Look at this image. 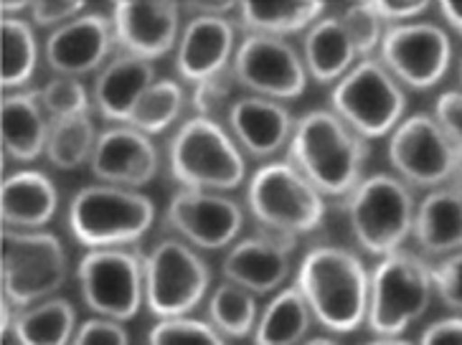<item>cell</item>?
<instances>
[{"instance_id": "4316f807", "label": "cell", "mask_w": 462, "mask_h": 345, "mask_svg": "<svg viewBox=\"0 0 462 345\" xmlns=\"http://www.w3.org/2000/svg\"><path fill=\"white\" fill-rule=\"evenodd\" d=\"M326 14V3L308 0V3H239L236 8V26L245 33L287 39L292 33H302L315 26Z\"/></svg>"}, {"instance_id": "8d00e7d4", "label": "cell", "mask_w": 462, "mask_h": 345, "mask_svg": "<svg viewBox=\"0 0 462 345\" xmlns=\"http://www.w3.org/2000/svg\"><path fill=\"white\" fill-rule=\"evenodd\" d=\"M239 84L234 79L231 69L221 71L217 77H208L204 82L193 84V95H190V104L196 114L201 117H214L217 120L218 110H229L231 107V95Z\"/></svg>"}, {"instance_id": "7c38bea8", "label": "cell", "mask_w": 462, "mask_h": 345, "mask_svg": "<svg viewBox=\"0 0 462 345\" xmlns=\"http://www.w3.org/2000/svg\"><path fill=\"white\" fill-rule=\"evenodd\" d=\"M389 163L407 186L424 191L442 188L457 178L462 152L442 132L432 114L404 117L389 138Z\"/></svg>"}, {"instance_id": "3957f363", "label": "cell", "mask_w": 462, "mask_h": 345, "mask_svg": "<svg viewBox=\"0 0 462 345\" xmlns=\"http://www.w3.org/2000/svg\"><path fill=\"white\" fill-rule=\"evenodd\" d=\"M168 168L176 183L196 191H234L246 178V160L231 132L214 117L193 114L168 145Z\"/></svg>"}, {"instance_id": "277c9868", "label": "cell", "mask_w": 462, "mask_h": 345, "mask_svg": "<svg viewBox=\"0 0 462 345\" xmlns=\"http://www.w3.org/2000/svg\"><path fill=\"white\" fill-rule=\"evenodd\" d=\"M71 236L87 249L137 244L155 223V204L140 191L95 183L71 195L67 211Z\"/></svg>"}, {"instance_id": "ba28073f", "label": "cell", "mask_w": 462, "mask_h": 345, "mask_svg": "<svg viewBox=\"0 0 462 345\" xmlns=\"http://www.w3.org/2000/svg\"><path fill=\"white\" fill-rule=\"evenodd\" d=\"M330 104L364 140L392 135L404 120L407 92L379 59H361L330 92Z\"/></svg>"}, {"instance_id": "5bb4252c", "label": "cell", "mask_w": 462, "mask_h": 345, "mask_svg": "<svg viewBox=\"0 0 462 345\" xmlns=\"http://www.w3.org/2000/svg\"><path fill=\"white\" fill-rule=\"evenodd\" d=\"M231 74L249 95L277 102L302 97L308 89V69L302 54L292 43L274 36L246 33L234 51Z\"/></svg>"}, {"instance_id": "2e32d148", "label": "cell", "mask_w": 462, "mask_h": 345, "mask_svg": "<svg viewBox=\"0 0 462 345\" xmlns=\"http://www.w3.org/2000/svg\"><path fill=\"white\" fill-rule=\"evenodd\" d=\"M298 251V239L259 232L234 241L221 262V275L252 295H273L282 290L292 272V257Z\"/></svg>"}, {"instance_id": "f546056e", "label": "cell", "mask_w": 462, "mask_h": 345, "mask_svg": "<svg viewBox=\"0 0 462 345\" xmlns=\"http://www.w3.org/2000/svg\"><path fill=\"white\" fill-rule=\"evenodd\" d=\"M0 54H3V92L26 89L39 67V41L33 23L21 15H0Z\"/></svg>"}, {"instance_id": "60d3db41", "label": "cell", "mask_w": 462, "mask_h": 345, "mask_svg": "<svg viewBox=\"0 0 462 345\" xmlns=\"http://www.w3.org/2000/svg\"><path fill=\"white\" fill-rule=\"evenodd\" d=\"M437 124L442 127V132L448 135L457 150L462 152V89H449L442 92L435 102V114Z\"/></svg>"}, {"instance_id": "1f68e13d", "label": "cell", "mask_w": 462, "mask_h": 345, "mask_svg": "<svg viewBox=\"0 0 462 345\" xmlns=\"http://www.w3.org/2000/svg\"><path fill=\"white\" fill-rule=\"evenodd\" d=\"M97 140L99 132L92 114L54 120L46 142V160L56 170H77L84 163H92Z\"/></svg>"}, {"instance_id": "7a4b0ae2", "label": "cell", "mask_w": 462, "mask_h": 345, "mask_svg": "<svg viewBox=\"0 0 462 345\" xmlns=\"http://www.w3.org/2000/svg\"><path fill=\"white\" fill-rule=\"evenodd\" d=\"M368 279L371 275L354 251L323 244L302 257L295 287L326 331L354 332L366 322Z\"/></svg>"}, {"instance_id": "e575fe53", "label": "cell", "mask_w": 462, "mask_h": 345, "mask_svg": "<svg viewBox=\"0 0 462 345\" xmlns=\"http://www.w3.org/2000/svg\"><path fill=\"white\" fill-rule=\"evenodd\" d=\"M148 345H226V338L208 322L196 318H168L152 325Z\"/></svg>"}, {"instance_id": "836d02e7", "label": "cell", "mask_w": 462, "mask_h": 345, "mask_svg": "<svg viewBox=\"0 0 462 345\" xmlns=\"http://www.w3.org/2000/svg\"><path fill=\"white\" fill-rule=\"evenodd\" d=\"M42 102L51 123L82 117V114L92 112V97H89L87 86L74 77H51L42 86Z\"/></svg>"}, {"instance_id": "e0dca14e", "label": "cell", "mask_w": 462, "mask_h": 345, "mask_svg": "<svg viewBox=\"0 0 462 345\" xmlns=\"http://www.w3.org/2000/svg\"><path fill=\"white\" fill-rule=\"evenodd\" d=\"M89 166L99 183L140 191L158 176L161 152L145 132L127 124H112L99 132Z\"/></svg>"}, {"instance_id": "d6a6232c", "label": "cell", "mask_w": 462, "mask_h": 345, "mask_svg": "<svg viewBox=\"0 0 462 345\" xmlns=\"http://www.w3.org/2000/svg\"><path fill=\"white\" fill-rule=\"evenodd\" d=\"M186 89L176 79H158L140 97L127 120V127H135L145 135H161L180 120L186 110Z\"/></svg>"}, {"instance_id": "c3c4849f", "label": "cell", "mask_w": 462, "mask_h": 345, "mask_svg": "<svg viewBox=\"0 0 462 345\" xmlns=\"http://www.w3.org/2000/svg\"><path fill=\"white\" fill-rule=\"evenodd\" d=\"M300 345H340L338 340H333V338H310V340H302Z\"/></svg>"}, {"instance_id": "44dd1931", "label": "cell", "mask_w": 462, "mask_h": 345, "mask_svg": "<svg viewBox=\"0 0 462 345\" xmlns=\"http://www.w3.org/2000/svg\"><path fill=\"white\" fill-rule=\"evenodd\" d=\"M226 124L242 152L257 160H270L273 155L287 148L295 132L292 112L277 99L257 95L234 99L226 110Z\"/></svg>"}, {"instance_id": "7402d4cb", "label": "cell", "mask_w": 462, "mask_h": 345, "mask_svg": "<svg viewBox=\"0 0 462 345\" xmlns=\"http://www.w3.org/2000/svg\"><path fill=\"white\" fill-rule=\"evenodd\" d=\"M155 79V64L133 54H115L99 69L92 86V104L102 120L127 124L140 97L148 92Z\"/></svg>"}, {"instance_id": "7dc6e473", "label": "cell", "mask_w": 462, "mask_h": 345, "mask_svg": "<svg viewBox=\"0 0 462 345\" xmlns=\"http://www.w3.org/2000/svg\"><path fill=\"white\" fill-rule=\"evenodd\" d=\"M366 345H411V343H409V340H402V338H374V340Z\"/></svg>"}, {"instance_id": "9c48e42d", "label": "cell", "mask_w": 462, "mask_h": 345, "mask_svg": "<svg viewBox=\"0 0 462 345\" xmlns=\"http://www.w3.org/2000/svg\"><path fill=\"white\" fill-rule=\"evenodd\" d=\"M145 267V304L155 318H186L206 300L211 287V269L193 249L178 236L155 241L143 257Z\"/></svg>"}, {"instance_id": "8992f818", "label": "cell", "mask_w": 462, "mask_h": 345, "mask_svg": "<svg viewBox=\"0 0 462 345\" xmlns=\"http://www.w3.org/2000/svg\"><path fill=\"white\" fill-rule=\"evenodd\" d=\"M246 206L264 232L300 239L326 219V195L290 160H270L246 186Z\"/></svg>"}, {"instance_id": "d4e9b609", "label": "cell", "mask_w": 462, "mask_h": 345, "mask_svg": "<svg viewBox=\"0 0 462 345\" xmlns=\"http://www.w3.org/2000/svg\"><path fill=\"white\" fill-rule=\"evenodd\" d=\"M59 208V191L54 180L42 170H15L3 178L0 216L11 232H43Z\"/></svg>"}, {"instance_id": "30bf717a", "label": "cell", "mask_w": 462, "mask_h": 345, "mask_svg": "<svg viewBox=\"0 0 462 345\" xmlns=\"http://www.w3.org/2000/svg\"><path fill=\"white\" fill-rule=\"evenodd\" d=\"M3 297L23 310L54 297L69 279L64 241L51 232L3 229Z\"/></svg>"}, {"instance_id": "8fae6325", "label": "cell", "mask_w": 462, "mask_h": 345, "mask_svg": "<svg viewBox=\"0 0 462 345\" xmlns=\"http://www.w3.org/2000/svg\"><path fill=\"white\" fill-rule=\"evenodd\" d=\"M84 304L99 318L127 322L145 304V267L133 249H89L77 267Z\"/></svg>"}, {"instance_id": "74e56055", "label": "cell", "mask_w": 462, "mask_h": 345, "mask_svg": "<svg viewBox=\"0 0 462 345\" xmlns=\"http://www.w3.org/2000/svg\"><path fill=\"white\" fill-rule=\"evenodd\" d=\"M432 285H435L437 297L448 304L452 313L462 315V251H455L432 264Z\"/></svg>"}, {"instance_id": "b9f144b4", "label": "cell", "mask_w": 462, "mask_h": 345, "mask_svg": "<svg viewBox=\"0 0 462 345\" xmlns=\"http://www.w3.org/2000/svg\"><path fill=\"white\" fill-rule=\"evenodd\" d=\"M368 5L383 26L411 23L430 11V3H421V0H379V3H368Z\"/></svg>"}, {"instance_id": "ffe728a7", "label": "cell", "mask_w": 462, "mask_h": 345, "mask_svg": "<svg viewBox=\"0 0 462 345\" xmlns=\"http://www.w3.org/2000/svg\"><path fill=\"white\" fill-rule=\"evenodd\" d=\"M236 46V23L231 18L190 15L176 46V69L180 79L199 84L231 69Z\"/></svg>"}, {"instance_id": "f1b7e54d", "label": "cell", "mask_w": 462, "mask_h": 345, "mask_svg": "<svg viewBox=\"0 0 462 345\" xmlns=\"http://www.w3.org/2000/svg\"><path fill=\"white\" fill-rule=\"evenodd\" d=\"M313 313L302 292L292 285L274 295L259 313L257 328L252 332L254 345H300L310 331Z\"/></svg>"}, {"instance_id": "bcb514c9", "label": "cell", "mask_w": 462, "mask_h": 345, "mask_svg": "<svg viewBox=\"0 0 462 345\" xmlns=\"http://www.w3.org/2000/svg\"><path fill=\"white\" fill-rule=\"evenodd\" d=\"M23 11H31V3H0V15H21Z\"/></svg>"}, {"instance_id": "ee69618b", "label": "cell", "mask_w": 462, "mask_h": 345, "mask_svg": "<svg viewBox=\"0 0 462 345\" xmlns=\"http://www.w3.org/2000/svg\"><path fill=\"white\" fill-rule=\"evenodd\" d=\"M239 3H189L186 11L190 15H221V18H229L231 14H236Z\"/></svg>"}, {"instance_id": "cb8c5ba5", "label": "cell", "mask_w": 462, "mask_h": 345, "mask_svg": "<svg viewBox=\"0 0 462 345\" xmlns=\"http://www.w3.org/2000/svg\"><path fill=\"white\" fill-rule=\"evenodd\" d=\"M411 239L424 257L445 259L462 251V188L448 183L417 204Z\"/></svg>"}, {"instance_id": "ac0fdd59", "label": "cell", "mask_w": 462, "mask_h": 345, "mask_svg": "<svg viewBox=\"0 0 462 345\" xmlns=\"http://www.w3.org/2000/svg\"><path fill=\"white\" fill-rule=\"evenodd\" d=\"M115 43L112 18L105 14H82L49 33L43 56L56 77L79 79L107 64Z\"/></svg>"}, {"instance_id": "4fadbf2b", "label": "cell", "mask_w": 462, "mask_h": 345, "mask_svg": "<svg viewBox=\"0 0 462 345\" xmlns=\"http://www.w3.org/2000/svg\"><path fill=\"white\" fill-rule=\"evenodd\" d=\"M379 61L396 82L409 89H432L448 77L452 64L449 33L430 21L386 26Z\"/></svg>"}, {"instance_id": "6da1fadb", "label": "cell", "mask_w": 462, "mask_h": 345, "mask_svg": "<svg viewBox=\"0 0 462 345\" xmlns=\"http://www.w3.org/2000/svg\"><path fill=\"white\" fill-rule=\"evenodd\" d=\"M371 145L333 110H313L295 123L287 160L330 198H346L364 180Z\"/></svg>"}, {"instance_id": "d6986e66", "label": "cell", "mask_w": 462, "mask_h": 345, "mask_svg": "<svg viewBox=\"0 0 462 345\" xmlns=\"http://www.w3.org/2000/svg\"><path fill=\"white\" fill-rule=\"evenodd\" d=\"M115 41L125 54L158 61L171 54L180 39V5L178 3H117L112 8Z\"/></svg>"}, {"instance_id": "9a60e30c", "label": "cell", "mask_w": 462, "mask_h": 345, "mask_svg": "<svg viewBox=\"0 0 462 345\" xmlns=\"http://www.w3.org/2000/svg\"><path fill=\"white\" fill-rule=\"evenodd\" d=\"M165 223L199 251H218L239 241L245 229V208L218 191L180 188L165 206Z\"/></svg>"}, {"instance_id": "681fc988", "label": "cell", "mask_w": 462, "mask_h": 345, "mask_svg": "<svg viewBox=\"0 0 462 345\" xmlns=\"http://www.w3.org/2000/svg\"><path fill=\"white\" fill-rule=\"evenodd\" d=\"M452 183H455V186H460V188H462V168H460V173H457V178L452 180Z\"/></svg>"}, {"instance_id": "52a82bcc", "label": "cell", "mask_w": 462, "mask_h": 345, "mask_svg": "<svg viewBox=\"0 0 462 345\" xmlns=\"http://www.w3.org/2000/svg\"><path fill=\"white\" fill-rule=\"evenodd\" d=\"M417 201L399 176H368L346 195V216L356 244L371 257L404 249L414 229Z\"/></svg>"}, {"instance_id": "484cf974", "label": "cell", "mask_w": 462, "mask_h": 345, "mask_svg": "<svg viewBox=\"0 0 462 345\" xmlns=\"http://www.w3.org/2000/svg\"><path fill=\"white\" fill-rule=\"evenodd\" d=\"M302 61L308 77L320 84L340 82L361 61L340 15H323L315 26L305 31Z\"/></svg>"}, {"instance_id": "603a6c76", "label": "cell", "mask_w": 462, "mask_h": 345, "mask_svg": "<svg viewBox=\"0 0 462 345\" xmlns=\"http://www.w3.org/2000/svg\"><path fill=\"white\" fill-rule=\"evenodd\" d=\"M51 117L46 114L42 92L18 89L5 92L0 104V135H3V155L15 163H33L46 155Z\"/></svg>"}, {"instance_id": "f907efd6", "label": "cell", "mask_w": 462, "mask_h": 345, "mask_svg": "<svg viewBox=\"0 0 462 345\" xmlns=\"http://www.w3.org/2000/svg\"><path fill=\"white\" fill-rule=\"evenodd\" d=\"M460 79H462V61H460Z\"/></svg>"}, {"instance_id": "d590c367", "label": "cell", "mask_w": 462, "mask_h": 345, "mask_svg": "<svg viewBox=\"0 0 462 345\" xmlns=\"http://www.w3.org/2000/svg\"><path fill=\"white\" fill-rule=\"evenodd\" d=\"M340 21H343V26L348 31L351 41H354L358 59H374V54L381 49L386 26H383L379 18H376V14L371 11V5H368V3L348 5V8L340 14Z\"/></svg>"}, {"instance_id": "ab89813d", "label": "cell", "mask_w": 462, "mask_h": 345, "mask_svg": "<svg viewBox=\"0 0 462 345\" xmlns=\"http://www.w3.org/2000/svg\"><path fill=\"white\" fill-rule=\"evenodd\" d=\"M87 8V3L79 0H46V3H31V23L39 28H61L67 26L69 21L79 18Z\"/></svg>"}, {"instance_id": "5b68a950", "label": "cell", "mask_w": 462, "mask_h": 345, "mask_svg": "<svg viewBox=\"0 0 462 345\" xmlns=\"http://www.w3.org/2000/svg\"><path fill=\"white\" fill-rule=\"evenodd\" d=\"M435 295L432 264L399 249L374 267L368 279V331L376 338H399L424 318Z\"/></svg>"}, {"instance_id": "4dcf8cb0", "label": "cell", "mask_w": 462, "mask_h": 345, "mask_svg": "<svg viewBox=\"0 0 462 345\" xmlns=\"http://www.w3.org/2000/svg\"><path fill=\"white\" fill-rule=\"evenodd\" d=\"M206 315H208V322L224 338H236V340L246 338V335H252L254 328H257V295H252L245 287H239V285H234L229 279H224L208 295Z\"/></svg>"}, {"instance_id": "f6af8a7d", "label": "cell", "mask_w": 462, "mask_h": 345, "mask_svg": "<svg viewBox=\"0 0 462 345\" xmlns=\"http://www.w3.org/2000/svg\"><path fill=\"white\" fill-rule=\"evenodd\" d=\"M439 15L452 31L462 33V3H439Z\"/></svg>"}, {"instance_id": "83f0119b", "label": "cell", "mask_w": 462, "mask_h": 345, "mask_svg": "<svg viewBox=\"0 0 462 345\" xmlns=\"http://www.w3.org/2000/svg\"><path fill=\"white\" fill-rule=\"evenodd\" d=\"M11 332L18 345H71L77 335V307L67 297H49L18 310Z\"/></svg>"}, {"instance_id": "7bdbcfd3", "label": "cell", "mask_w": 462, "mask_h": 345, "mask_svg": "<svg viewBox=\"0 0 462 345\" xmlns=\"http://www.w3.org/2000/svg\"><path fill=\"white\" fill-rule=\"evenodd\" d=\"M420 345H462V315L442 318L424 328Z\"/></svg>"}, {"instance_id": "f35d334b", "label": "cell", "mask_w": 462, "mask_h": 345, "mask_svg": "<svg viewBox=\"0 0 462 345\" xmlns=\"http://www.w3.org/2000/svg\"><path fill=\"white\" fill-rule=\"evenodd\" d=\"M71 345H130V335L117 320L92 318L77 328Z\"/></svg>"}]
</instances>
